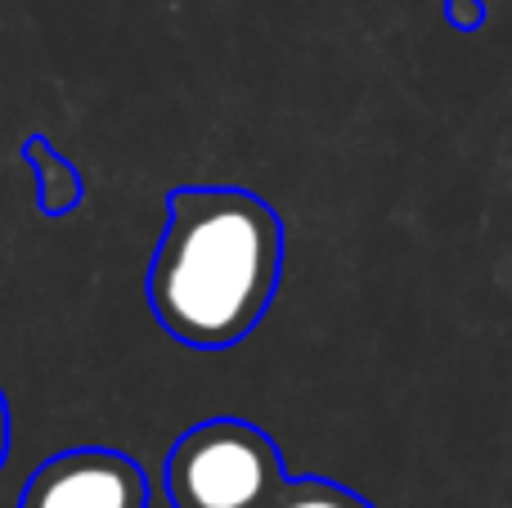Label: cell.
Returning <instances> with one entry per match:
<instances>
[{"mask_svg":"<svg viewBox=\"0 0 512 508\" xmlns=\"http://www.w3.org/2000/svg\"><path fill=\"white\" fill-rule=\"evenodd\" d=\"M274 508H373L364 495L346 491L337 482H324V477H306V482H292L288 491L279 495Z\"/></svg>","mask_w":512,"mask_h":508,"instance_id":"cell-5","label":"cell"},{"mask_svg":"<svg viewBox=\"0 0 512 508\" xmlns=\"http://www.w3.org/2000/svg\"><path fill=\"white\" fill-rule=\"evenodd\" d=\"M288 486L274 437L243 419L194 423L167 455L171 508H274Z\"/></svg>","mask_w":512,"mask_h":508,"instance_id":"cell-2","label":"cell"},{"mask_svg":"<svg viewBox=\"0 0 512 508\" xmlns=\"http://www.w3.org/2000/svg\"><path fill=\"white\" fill-rule=\"evenodd\" d=\"M283 279V221L252 189L185 185L149 266L153 320L194 351L252 338Z\"/></svg>","mask_w":512,"mask_h":508,"instance_id":"cell-1","label":"cell"},{"mask_svg":"<svg viewBox=\"0 0 512 508\" xmlns=\"http://www.w3.org/2000/svg\"><path fill=\"white\" fill-rule=\"evenodd\" d=\"M18 508H149V477L122 450H63L27 477Z\"/></svg>","mask_w":512,"mask_h":508,"instance_id":"cell-3","label":"cell"},{"mask_svg":"<svg viewBox=\"0 0 512 508\" xmlns=\"http://www.w3.org/2000/svg\"><path fill=\"white\" fill-rule=\"evenodd\" d=\"M5 459H9V401L0 392V468H5Z\"/></svg>","mask_w":512,"mask_h":508,"instance_id":"cell-7","label":"cell"},{"mask_svg":"<svg viewBox=\"0 0 512 508\" xmlns=\"http://www.w3.org/2000/svg\"><path fill=\"white\" fill-rule=\"evenodd\" d=\"M18 158H23L36 176V207H41V216L63 221V216L77 212L81 194H86V180H81L77 162H72L68 153H59L45 135H27V140L18 144Z\"/></svg>","mask_w":512,"mask_h":508,"instance_id":"cell-4","label":"cell"},{"mask_svg":"<svg viewBox=\"0 0 512 508\" xmlns=\"http://www.w3.org/2000/svg\"><path fill=\"white\" fill-rule=\"evenodd\" d=\"M445 23L459 32H477L486 23V0H445Z\"/></svg>","mask_w":512,"mask_h":508,"instance_id":"cell-6","label":"cell"}]
</instances>
